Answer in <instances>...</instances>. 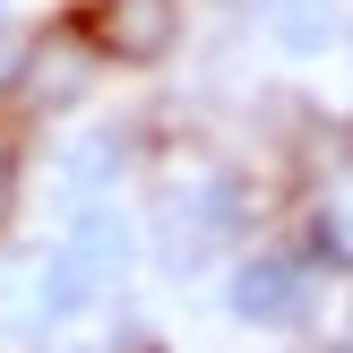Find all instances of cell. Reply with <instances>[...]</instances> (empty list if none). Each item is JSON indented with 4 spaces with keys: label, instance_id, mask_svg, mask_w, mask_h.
<instances>
[{
    "label": "cell",
    "instance_id": "obj_1",
    "mask_svg": "<svg viewBox=\"0 0 353 353\" xmlns=\"http://www.w3.org/2000/svg\"><path fill=\"white\" fill-rule=\"evenodd\" d=\"M172 26H181L172 0H95V17H86L95 52H112V61H164Z\"/></svg>",
    "mask_w": 353,
    "mask_h": 353
},
{
    "label": "cell",
    "instance_id": "obj_2",
    "mask_svg": "<svg viewBox=\"0 0 353 353\" xmlns=\"http://www.w3.org/2000/svg\"><path fill=\"white\" fill-rule=\"evenodd\" d=\"M233 310L241 319H293V310H302V276H293L285 259H259V268H241Z\"/></svg>",
    "mask_w": 353,
    "mask_h": 353
},
{
    "label": "cell",
    "instance_id": "obj_3",
    "mask_svg": "<svg viewBox=\"0 0 353 353\" xmlns=\"http://www.w3.org/2000/svg\"><path fill=\"white\" fill-rule=\"evenodd\" d=\"M336 26H345L336 0H268V34H276L285 52H327Z\"/></svg>",
    "mask_w": 353,
    "mask_h": 353
},
{
    "label": "cell",
    "instance_id": "obj_4",
    "mask_svg": "<svg viewBox=\"0 0 353 353\" xmlns=\"http://www.w3.org/2000/svg\"><path fill=\"white\" fill-rule=\"evenodd\" d=\"M17 69H26V43H17V34H9V26H0V86H9V78H17Z\"/></svg>",
    "mask_w": 353,
    "mask_h": 353
}]
</instances>
